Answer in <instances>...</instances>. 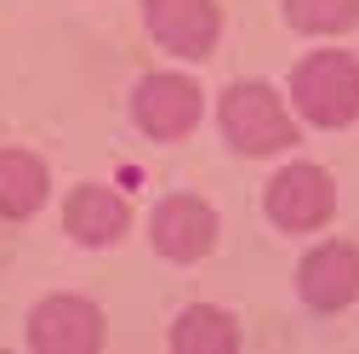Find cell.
I'll return each mask as SVG.
<instances>
[{
	"label": "cell",
	"mask_w": 359,
	"mask_h": 354,
	"mask_svg": "<svg viewBox=\"0 0 359 354\" xmlns=\"http://www.w3.org/2000/svg\"><path fill=\"white\" fill-rule=\"evenodd\" d=\"M211 240H217V217H211L205 200H194V195H171V200L154 211V246H160L165 257L194 263V257L211 251Z\"/></svg>",
	"instance_id": "obj_7"
},
{
	"label": "cell",
	"mask_w": 359,
	"mask_h": 354,
	"mask_svg": "<svg viewBox=\"0 0 359 354\" xmlns=\"http://www.w3.org/2000/svg\"><path fill=\"white\" fill-rule=\"evenodd\" d=\"M222 131H229V143L245 149V155H274V149L297 143V120L257 80H240V86L222 92Z\"/></svg>",
	"instance_id": "obj_1"
},
{
	"label": "cell",
	"mask_w": 359,
	"mask_h": 354,
	"mask_svg": "<svg viewBox=\"0 0 359 354\" xmlns=\"http://www.w3.org/2000/svg\"><path fill=\"white\" fill-rule=\"evenodd\" d=\"M46 200V166L23 149H0V217H29Z\"/></svg>",
	"instance_id": "obj_11"
},
{
	"label": "cell",
	"mask_w": 359,
	"mask_h": 354,
	"mask_svg": "<svg viewBox=\"0 0 359 354\" xmlns=\"http://www.w3.org/2000/svg\"><path fill=\"white\" fill-rule=\"evenodd\" d=\"M291 98L313 126H348L359 114V63L348 52H313L291 80Z\"/></svg>",
	"instance_id": "obj_2"
},
{
	"label": "cell",
	"mask_w": 359,
	"mask_h": 354,
	"mask_svg": "<svg viewBox=\"0 0 359 354\" xmlns=\"http://www.w3.org/2000/svg\"><path fill=\"white\" fill-rule=\"evenodd\" d=\"M297 286H302V297L313 308H325V315H331V308H348L359 297V251L353 246H320V251H308Z\"/></svg>",
	"instance_id": "obj_8"
},
{
	"label": "cell",
	"mask_w": 359,
	"mask_h": 354,
	"mask_svg": "<svg viewBox=\"0 0 359 354\" xmlns=\"http://www.w3.org/2000/svg\"><path fill=\"white\" fill-rule=\"evenodd\" d=\"M171 348L177 354H234L240 348V326L222 315V308H183L171 326Z\"/></svg>",
	"instance_id": "obj_10"
},
{
	"label": "cell",
	"mask_w": 359,
	"mask_h": 354,
	"mask_svg": "<svg viewBox=\"0 0 359 354\" xmlns=\"http://www.w3.org/2000/svg\"><path fill=\"white\" fill-rule=\"evenodd\" d=\"M29 343L40 354H92V348H103V315L80 297H52L34 308Z\"/></svg>",
	"instance_id": "obj_5"
},
{
	"label": "cell",
	"mask_w": 359,
	"mask_h": 354,
	"mask_svg": "<svg viewBox=\"0 0 359 354\" xmlns=\"http://www.w3.org/2000/svg\"><path fill=\"white\" fill-rule=\"evenodd\" d=\"M63 217H69V235H74V240H86V246H109V240H120V235H126V223H131L126 200H120L114 189H97V183L74 189Z\"/></svg>",
	"instance_id": "obj_9"
},
{
	"label": "cell",
	"mask_w": 359,
	"mask_h": 354,
	"mask_svg": "<svg viewBox=\"0 0 359 354\" xmlns=\"http://www.w3.org/2000/svg\"><path fill=\"white\" fill-rule=\"evenodd\" d=\"M337 206V189H331V177L320 166H285L274 183H268V217H274L280 229L302 235V229H320L325 217Z\"/></svg>",
	"instance_id": "obj_3"
},
{
	"label": "cell",
	"mask_w": 359,
	"mask_h": 354,
	"mask_svg": "<svg viewBox=\"0 0 359 354\" xmlns=\"http://www.w3.org/2000/svg\"><path fill=\"white\" fill-rule=\"evenodd\" d=\"M143 12H149L154 40H165V46L183 52V58H205L217 29H222L211 0H143Z\"/></svg>",
	"instance_id": "obj_6"
},
{
	"label": "cell",
	"mask_w": 359,
	"mask_h": 354,
	"mask_svg": "<svg viewBox=\"0 0 359 354\" xmlns=\"http://www.w3.org/2000/svg\"><path fill=\"white\" fill-rule=\"evenodd\" d=\"M131 109H137V126L149 138H189L200 126V86L189 74H149Z\"/></svg>",
	"instance_id": "obj_4"
},
{
	"label": "cell",
	"mask_w": 359,
	"mask_h": 354,
	"mask_svg": "<svg viewBox=\"0 0 359 354\" xmlns=\"http://www.w3.org/2000/svg\"><path fill=\"white\" fill-rule=\"evenodd\" d=\"M285 12L308 34H337V29H353L359 0H285Z\"/></svg>",
	"instance_id": "obj_12"
}]
</instances>
